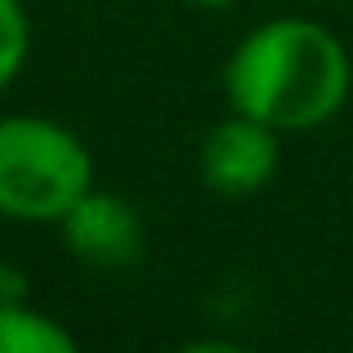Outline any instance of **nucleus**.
Returning <instances> with one entry per match:
<instances>
[{
  "label": "nucleus",
  "mask_w": 353,
  "mask_h": 353,
  "mask_svg": "<svg viewBox=\"0 0 353 353\" xmlns=\"http://www.w3.org/2000/svg\"><path fill=\"white\" fill-rule=\"evenodd\" d=\"M0 353H81L77 336L27 300L0 304Z\"/></svg>",
  "instance_id": "5"
},
{
  "label": "nucleus",
  "mask_w": 353,
  "mask_h": 353,
  "mask_svg": "<svg viewBox=\"0 0 353 353\" xmlns=\"http://www.w3.org/2000/svg\"><path fill=\"white\" fill-rule=\"evenodd\" d=\"M353 85L349 54L331 27L313 18H273L241 36L224 68V94L233 112L273 125L277 134H304L327 125L345 108Z\"/></svg>",
  "instance_id": "1"
},
{
  "label": "nucleus",
  "mask_w": 353,
  "mask_h": 353,
  "mask_svg": "<svg viewBox=\"0 0 353 353\" xmlns=\"http://www.w3.org/2000/svg\"><path fill=\"white\" fill-rule=\"evenodd\" d=\"M188 5H197V9H228V5H237V0H188Z\"/></svg>",
  "instance_id": "8"
},
{
  "label": "nucleus",
  "mask_w": 353,
  "mask_h": 353,
  "mask_svg": "<svg viewBox=\"0 0 353 353\" xmlns=\"http://www.w3.org/2000/svg\"><path fill=\"white\" fill-rule=\"evenodd\" d=\"M174 353H250V349L228 345V340H197V345H183V349H174Z\"/></svg>",
  "instance_id": "7"
},
{
  "label": "nucleus",
  "mask_w": 353,
  "mask_h": 353,
  "mask_svg": "<svg viewBox=\"0 0 353 353\" xmlns=\"http://www.w3.org/2000/svg\"><path fill=\"white\" fill-rule=\"evenodd\" d=\"M277 161H282V134L241 112L219 121L215 130H206L201 157H197L201 183L210 192H219V197H250V192H259L277 174Z\"/></svg>",
  "instance_id": "3"
},
{
  "label": "nucleus",
  "mask_w": 353,
  "mask_h": 353,
  "mask_svg": "<svg viewBox=\"0 0 353 353\" xmlns=\"http://www.w3.org/2000/svg\"><path fill=\"white\" fill-rule=\"evenodd\" d=\"M94 188V157L50 117H0V215L59 224Z\"/></svg>",
  "instance_id": "2"
},
{
  "label": "nucleus",
  "mask_w": 353,
  "mask_h": 353,
  "mask_svg": "<svg viewBox=\"0 0 353 353\" xmlns=\"http://www.w3.org/2000/svg\"><path fill=\"white\" fill-rule=\"evenodd\" d=\"M32 54V18L23 0H0V90L14 85Z\"/></svg>",
  "instance_id": "6"
},
{
  "label": "nucleus",
  "mask_w": 353,
  "mask_h": 353,
  "mask_svg": "<svg viewBox=\"0 0 353 353\" xmlns=\"http://www.w3.org/2000/svg\"><path fill=\"white\" fill-rule=\"evenodd\" d=\"M63 241L77 259L94 268H125L143 255V219L117 192L90 188L68 215L59 219Z\"/></svg>",
  "instance_id": "4"
}]
</instances>
